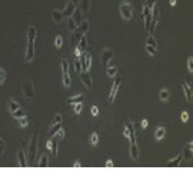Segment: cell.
<instances>
[{
  "label": "cell",
  "mask_w": 193,
  "mask_h": 193,
  "mask_svg": "<svg viewBox=\"0 0 193 193\" xmlns=\"http://www.w3.org/2000/svg\"><path fill=\"white\" fill-rule=\"evenodd\" d=\"M37 142H39V133L34 132V133L32 134L30 145H29V155H27V164H29V166L33 164L34 156H36V153H37Z\"/></svg>",
  "instance_id": "cell-1"
},
{
  "label": "cell",
  "mask_w": 193,
  "mask_h": 193,
  "mask_svg": "<svg viewBox=\"0 0 193 193\" xmlns=\"http://www.w3.org/2000/svg\"><path fill=\"white\" fill-rule=\"evenodd\" d=\"M120 15H122V17L125 19V20H130L132 19V16H133V13H132V6H130L129 2H123V3H120Z\"/></svg>",
  "instance_id": "cell-2"
},
{
  "label": "cell",
  "mask_w": 193,
  "mask_h": 193,
  "mask_svg": "<svg viewBox=\"0 0 193 193\" xmlns=\"http://www.w3.org/2000/svg\"><path fill=\"white\" fill-rule=\"evenodd\" d=\"M22 90H23V94H24L27 99H33L34 97V87L30 80H24V82H23Z\"/></svg>",
  "instance_id": "cell-3"
},
{
  "label": "cell",
  "mask_w": 193,
  "mask_h": 193,
  "mask_svg": "<svg viewBox=\"0 0 193 193\" xmlns=\"http://www.w3.org/2000/svg\"><path fill=\"white\" fill-rule=\"evenodd\" d=\"M79 60H80V64H82V70H87L89 72L90 66H92V56L89 55V53H82V56L79 57Z\"/></svg>",
  "instance_id": "cell-4"
},
{
  "label": "cell",
  "mask_w": 193,
  "mask_h": 193,
  "mask_svg": "<svg viewBox=\"0 0 193 193\" xmlns=\"http://www.w3.org/2000/svg\"><path fill=\"white\" fill-rule=\"evenodd\" d=\"M120 85H122V79L120 77L115 79V83H113V86H112V89H110V93H109V103H112V102L115 100L116 94H117V92H119V89H120Z\"/></svg>",
  "instance_id": "cell-5"
},
{
  "label": "cell",
  "mask_w": 193,
  "mask_h": 193,
  "mask_svg": "<svg viewBox=\"0 0 193 193\" xmlns=\"http://www.w3.org/2000/svg\"><path fill=\"white\" fill-rule=\"evenodd\" d=\"M193 142L189 140L186 143V146L183 147V152H182V159L183 160H192V156H193Z\"/></svg>",
  "instance_id": "cell-6"
},
{
  "label": "cell",
  "mask_w": 193,
  "mask_h": 193,
  "mask_svg": "<svg viewBox=\"0 0 193 193\" xmlns=\"http://www.w3.org/2000/svg\"><path fill=\"white\" fill-rule=\"evenodd\" d=\"M113 56H115V52H113L110 47H106L103 52H102V59H100L102 63H103V64H109V62L113 59Z\"/></svg>",
  "instance_id": "cell-7"
},
{
  "label": "cell",
  "mask_w": 193,
  "mask_h": 193,
  "mask_svg": "<svg viewBox=\"0 0 193 193\" xmlns=\"http://www.w3.org/2000/svg\"><path fill=\"white\" fill-rule=\"evenodd\" d=\"M26 62H32L34 59V42H27V49H26V55H24Z\"/></svg>",
  "instance_id": "cell-8"
},
{
  "label": "cell",
  "mask_w": 193,
  "mask_h": 193,
  "mask_svg": "<svg viewBox=\"0 0 193 193\" xmlns=\"http://www.w3.org/2000/svg\"><path fill=\"white\" fill-rule=\"evenodd\" d=\"M46 149H49L53 153V156H57V139H56V136L50 138V140L46 142Z\"/></svg>",
  "instance_id": "cell-9"
},
{
  "label": "cell",
  "mask_w": 193,
  "mask_h": 193,
  "mask_svg": "<svg viewBox=\"0 0 193 193\" xmlns=\"http://www.w3.org/2000/svg\"><path fill=\"white\" fill-rule=\"evenodd\" d=\"M79 76H80V80L83 82V85H85L86 87H90V86H92V76H90V73L87 70H82L79 73Z\"/></svg>",
  "instance_id": "cell-10"
},
{
  "label": "cell",
  "mask_w": 193,
  "mask_h": 193,
  "mask_svg": "<svg viewBox=\"0 0 193 193\" xmlns=\"http://www.w3.org/2000/svg\"><path fill=\"white\" fill-rule=\"evenodd\" d=\"M182 87H183V93H185V97H186V100L192 102V87H190V85L187 82H183L182 83Z\"/></svg>",
  "instance_id": "cell-11"
},
{
  "label": "cell",
  "mask_w": 193,
  "mask_h": 193,
  "mask_svg": "<svg viewBox=\"0 0 193 193\" xmlns=\"http://www.w3.org/2000/svg\"><path fill=\"white\" fill-rule=\"evenodd\" d=\"M76 47H77L82 53L86 52V49H87V36H86V34H82L80 40H79L77 45H76Z\"/></svg>",
  "instance_id": "cell-12"
},
{
  "label": "cell",
  "mask_w": 193,
  "mask_h": 193,
  "mask_svg": "<svg viewBox=\"0 0 193 193\" xmlns=\"http://www.w3.org/2000/svg\"><path fill=\"white\" fill-rule=\"evenodd\" d=\"M130 157L133 160H138L139 157V147L136 142H130Z\"/></svg>",
  "instance_id": "cell-13"
},
{
  "label": "cell",
  "mask_w": 193,
  "mask_h": 193,
  "mask_svg": "<svg viewBox=\"0 0 193 193\" xmlns=\"http://www.w3.org/2000/svg\"><path fill=\"white\" fill-rule=\"evenodd\" d=\"M76 7H77V6H74L70 0H69V3L66 4V7L62 10V13H63V17H69V16H72V13L74 11V9H76Z\"/></svg>",
  "instance_id": "cell-14"
},
{
  "label": "cell",
  "mask_w": 193,
  "mask_h": 193,
  "mask_svg": "<svg viewBox=\"0 0 193 193\" xmlns=\"http://www.w3.org/2000/svg\"><path fill=\"white\" fill-rule=\"evenodd\" d=\"M17 163L20 167H26L27 166V159H26V155L23 152L22 149L17 152Z\"/></svg>",
  "instance_id": "cell-15"
},
{
  "label": "cell",
  "mask_w": 193,
  "mask_h": 193,
  "mask_svg": "<svg viewBox=\"0 0 193 193\" xmlns=\"http://www.w3.org/2000/svg\"><path fill=\"white\" fill-rule=\"evenodd\" d=\"M72 17H73V20L74 22H76V24H80V23H82V10H80V7H76L74 9V11L73 13H72Z\"/></svg>",
  "instance_id": "cell-16"
},
{
  "label": "cell",
  "mask_w": 193,
  "mask_h": 193,
  "mask_svg": "<svg viewBox=\"0 0 193 193\" xmlns=\"http://www.w3.org/2000/svg\"><path fill=\"white\" fill-rule=\"evenodd\" d=\"M127 126V129H129V140L130 142H136V134H134V127H133V123L130 122V120H127L126 123H125Z\"/></svg>",
  "instance_id": "cell-17"
},
{
  "label": "cell",
  "mask_w": 193,
  "mask_h": 193,
  "mask_svg": "<svg viewBox=\"0 0 193 193\" xmlns=\"http://www.w3.org/2000/svg\"><path fill=\"white\" fill-rule=\"evenodd\" d=\"M83 99H85V96H83V93H79V94H74V96L69 97L67 99V103L70 104H74V103H82Z\"/></svg>",
  "instance_id": "cell-18"
},
{
  "label": "cell",
  "mask_w": 193,
  "mask_h": 193,
  "mask_svg": "<svg viewBox=\"0 0 193 193\" xmlns=\"http://www.w3.org/2000/svg\"><path fill=\"white\" fill-rule=\"evenodd\" d=\"M164 136H166V129H164V126H159L156 129V132H155V139L159 142V140H162Z\"/></svg>",
  "instance_id": "cell-19"
},
{
  "label": "cell",
  "mask_w": 193,
  "mask_h": 193,
  "mask_svg": "<svg viewBox=\"0 0 193 193\" xmlns=\"http://www.w3.org/2000/svg\"><path fill=\"white\" fill-rule=\"evenodd\" d=\"M36 33H37L36 26H30L29 30H27V42H34L36 40Z\"/></svg>",
  "instance_id": "cell-20"
},
{
  "label": "cell",
  "mask_w": 193,
  "mask_h": 193,
  "mask_svg": "<svg viewBox=\"0 0 193 193\" xmlns=\"http://www.w3.org/2000/svg\"><path fill=\"white\" fill-rule=\"evenodd\" d=\"M180 163H182V153H179L176 157L169 160V162H167V166H180Z\"/></svg>",
  "instance_id": "cell-21"
},
{
  "label": "cell",
  "mask_w": 193,
  "mask_h": 193,
  "mask_svg": "<svg viewBox=\"0 0 193 193\" xmlns=\"http://www.w3.org/2000/svg\"><path fill=\"white\" fill-rule=\"evenodd\" d=\"M52 19L55 23H60L62 22V19H63V13L62 10H53L52 11Z\"/></svg>",
  "instance_id": "cell-22"
},
{
  "label": "cell",
  "mask_w": 193,
  "mask_h": 193,
  "mask_svg": "<svg viewBox=\"0 0 193 193\" xmlns=\"http://www.w3.org/2000/svg\"><path fill=\"white\" fill-rule=\"evenodd\" d=\"M80 37H82V32H80L79 27H77L76 30H73V34H72V43L76 46V45H77V42L80 40Z\"/></svg>",
  "instance_id": "cell-23"
},
{
  "label": "cell",
  "mask_w": 193,
  "mask_h": 193,
  "mask_svg": "<svg viewBox=\"0 0 193 193\" xmlns=\"http://www.w3.org/2000/svg\"><path fill=\"white\" fill-rule=\"evenodd\" d=\"M159 97H160V100L162 102L169 100V97H170V90L169 89H162L159 92Z\"/></svg>",
  "instance_id": "cell-24"
},
{
  "label": "cell",
  "mask_w": 193,
  "mask_h": 193,
  "mask_svg": "<svg viewBox=\"0 0 193 193\" xmlns=\"http://www.w3.org/2000/svg\"><path fill=\"white\" fill-rule=\"evenodd\" d=\"M62 127V123H59V125H53V126H50V129H49L47 134L49 138H53V136H56V133L59 132V129Z\"/></svg>",
  "instance_id": "cell-25"
},
{
  "label": "cell",
  "mask_w": 193,
  "mask_h": 193,
  "mask_svg": "<svg viewBox=\"0 0 193 193\" xmlns=\"http://www.w3.org/2000/svg\"><path fill=\"white\" fill-rule=\"evenodd\" d=\"M79 30L82 32V34H86L87 33V30H89V27H90V24H89V20H83L80 24H79Z\"/></svg>",
  "instance_id": "cell-26"
},
{
  "label": "cell",
  "mask_w": 193,
  "mask_h": 193,
  "mask_svg": "<svg viewBox=\"0 0 193 193\" xmlns=\"http://www.w3.org/2000/svg\"><path fill=\"white\" fill-rule=\"evenodd\" d=\"M37 166L39 167H46V166H49V156L47 155H42V157H40V160H39V163H37Z\"/></svg>",
  "instance_id": "cell-27"
},
{
  "label": "cell",
  "mask_w": 193,
  "mask_h": 193,
  "mask_svg": "<svg viewBox=\"0 0 193 193\" xmlns=\"http://www.w3.org/2000/svg\"><path fill=\"white\" fill-rule=\"evenodd\" d=\"M11 116H13L16 120H17V119H22V117H24V116H26V112H24L22 107H20V109H17L16 112H13V113H11Z\"/></svg>",
  "instance_id": "cell-28"
},
{
  "label": "cell",
  "mask_w": 193,
  "mask_h": 193,
  "mask_svg": "<svg viewBox=\"0 0 193 193\" xmlns=\"http://www.w3.org/2000/svg\"><path fill=\"white\" fill-rule=\"evenodd\" d=\"M156 27H157V19H152V23H150V26H149V34H155V30H156Z\"/></svg>",
  "instance_id": "cell-29"
},
{
  "label": "cell",
  "mask_w": 193,
  "mask_h": 193,
  "mask_svg": "<svg viewBox=\"0 0 193 193\" xmlns=\"http://www.w3.org/2000/svg\"><path fill=\"white\" fill-rule=\"evenodd\" d=\"M146 45L153 46V47H156V49H157V42L155 40V37H153L152 34H149V36H147V39H146Z\"/></svg>",
  "instance_id": "cell-30"
},
{
  "label": "cell",
  "mask_w": 193,
  "mask_h": 193,
  "mask_svg": "<svg viewBox=\"0 0 193 193\" xmlns=\"http://www.w3.org/2000/svg\"><path fill=\"white\" fill-rule=\"evenodd\" d=\"M67 26H69V29H70V30H76V29H77V24H76V22L73 20L72 16L67 17Z\"/></svg>",
  "instance_id": "cell-31"
},
{
  "label": "cell",
  "mask_w": 193,
  "mask_h": 193,
  "mask_svg": "<svg viewBox=\"0 0 193 193\" xmlns=\"http://www.w3.org/2000/svg\"><path fill=\"white\" fill-rule=\"evenodd\" d=\"M17 109H20V106H19V103L16 100H10L9 102V110L13 113V112H16Z\"/></svg>",
  "instance_id": "cell-32"
},
{
  "label": "cell",
  "mask_w": 193,
  "mask_h": 193,
  "mask_svg": "<svg viewBox=\"0 0 193 193\" xmlns=\"http://www.w3.org/2000/svg\"><path fill=\"white\" fill-rule=\"evenodd\" d=\"M19 122V126L20 127H27L29 126V117L27 116H24V117H22V119H17Z\"/></svg>",
  "instance_id": "cell-33"
},
{
  "label": "cell",
  "mask_w": 193,
  "mask_h": 193,
  "mask_svg": "<svg viewBox=\"0 0 193 193\" xmlns=\"http://www.w3.org/2000/svg\"><path fill=\"white\" fill-rule=\"evenodd\" d=\"M106 73H107L109 77H115L116 73H117V69H116L115 66H109V67H107V70H106Z\"/></svg>",
  "instance_id": "cell-34"
},
{
  "label": "cell",
  "mask_w": 193,
  "mask_h": 193,
  "mask_svg": "<svg viewBox=\"0 0 193 193\" xmlns=\"http://www.w3.org/2000/svg\"><path fill=\"white\" fill-rule=\"evenodd\" d=\"M62 120H63L62 115H60V113H57V115H55V117H53L52 122H50V126H53V125H59V123H62Z\"/></svg>",
  "instance_id": "cell-35"
},
{
  "label": "cell",
  "mask_w": 193,
  "mask_h": 193,
  "mask_svg": "<svg viewBox=\"0 0 193 193\" xmlns=\"http://www.w3.org/2000/svg\"><path fill=\"white\" fill-rule=\"evenodd\" d=\"M79 4H80V10L82 11H89V7H90L89 0H82V3H79Z\"/></svg>",
  "instance_id": "cell-36"
},
{
  "label": "cell",
  "mask_w": 193,
  "mask_h": 193,
  "mask_svg": "<svg viewBox=\"0 0 193 193\" xmlns=\"http://www.w3.org/2000/svg\"><path fill=\"white\" fill-rule=\"evenodd\" d=\"M146 52H147V55H150V56H156L157 55V49L153 47V46L146 45Z\"/></svg>",
  "instance_id": "cell-37"
},
{
  "label": "cell",
  "mask_w": 193,
  "mask_h": 193,
  "mask_svg": "<svg viewBox=\"0 0 193 193\" xmlns=\"http://www.w3.org/2000/svg\"><path fill=\"white\" fill-rule=\"evenodd\" d=\"M55 46H56L57 49L62 47V46H63V37L57 34V36H56V39H55Z\"/></svg>",
  "instance_id": "cell-38"
},
{
  "label": "cell",
  "mask_w": 193,
  "mask_h": 193,
  "mask_svg": "<svg viewBox=\"0 0 193 193\" xmlns=\"http://www.w3.org/2000/svg\"><path fill=\"white\" fill-rule=\"evenodd\" d=\"M74 70H76V73H80L82 72V64H80V60H79V57H76L74 59Z\"/></svg>",
  "instance_id": "cell-39"
},
{
  "label": "cell",
  "mask_w": 193,
  "mask_h": 193,
  "mask_svg": "<svg viewBox=\"0 0 193 193\" xmlns=\"http://www.w3.org/2000/svg\"><path fill=\"white\" fill-rule=\"evenodd\" d=\"M83 110V103H74V107H73V112L76 115H80Z\"/></svg>",
  "instance_id": "cell-40"
},
{
  "label": "cell",
  "mask_w": 193,
  "mask_h": 193,
  "mask_svg": "<svg viewBox=\"0 0 193 193\" xmlns=\"http://www.w3.org/2000/svg\"><path fill=\"white\" fill-rule=\"evenodd\" d=\"M89 142H90V145H97V143H99V136H97V133H92V134H90Z\"/></svg>",
  "instance_id": "cell-41"
},
{
  "label": "cell",
  "mask_w": 193,
  "mask_h": 193,
  "mask_svg": "<svg viewBox=\"0 0 193 193\" xmlns=\"http://www.w3.org/2000/svg\"><path fill=\"white\" fill-rule=\"evenodd\" d=\"M64 134H66L64 129H63V127H60L59 132L56 133V139H57V140H63V139H64Z\"/></svg>",
  "instance_id": "cell-42"
},
{
  "label": "cell",
  "mask_w": 193,
  "mask_h": 193,
  "mask_svg": "<svg viewBox=\"0 0 193 193\" xmlns=\"http://www.w3.org/2000/svg\"><path fill=\"white\" fill-rule=\"evenodd\" d=\"M70 74L69 73H63V85L66 86V87H69L70 86Z\"/></svg>",
  "instance_id": "cell-43"
},
{
  "label": "cell",
  "mask_w": 193,
  "mask_h": 193,
  "mask_svg": "<svg viewBox=\"0 0 193 193\" xmlns=\"http://www.w3.org/2000/svg\"><path fill=\"white\" fill-rule=\"evenodd\" d=\"M62 73H69V64L66 59H62Z\"/></svg>",
  "instance_id": "cell-44"
},
{
  "label": "cell",
  "mask_w": 193,
  "mask_h": 193,
  "mask_svg": "<svg viewBox=\"0 0 193 193\" xmlns=\"http://www.w3.org/2000/svg\"><path fill=\"white\" fill-rule=\"evenodd\" d=\"M187 70H189V73H193V57L192 56L187 57Z\"/></svg>",
  "instance_id": "cell-45"
},
{
  "label": "cell",
  "mask_w": 193,
  "mask_h": 193,
  "mask_svg": "<svg viewBox=\"0 0 193 193\" xmlns=\"http://www.w3.org/2000/svg\"><path fill=\"white\" fill-rule=\"evenodd\" d=\"M6 82V70L0 67V85H3Z\"/></svg>",
  "instance_id": "cell-46"
},
{
  "label": "cell",
  "mask_w": 193,
  "mask_h": 193,
  "mask_svg": "<svg viewBox=\"0 0 193 193\" xmlns=\"http://www.w3.org/2000/svg\"><path fill=\"white\" fill-rule=\"evenodd\" d=\"M180 120H182L183 123L187 122V120H189V113H187V112H182V113H180Z\"/></svg>",
  "instance_id": "cell-47"
},
{
  "label": "cell",
  "mask_w": 193,
  "mask_h": 193,
  "mask_svg": "<svg viewBox=\"0 0 193 193\" xmlns=\"http://www.w3.org/2000/svg\"><path fill=\"white\" fill-rule=\"evenodd\" d=\"M145 4L147 6L149 9H153L155 6H156V0H146V2H145Z\"/></svg>",
  "instance_id": "cell-48"
},
{
  "label": "cell",
  "mask_w": 193,
  "mask_h": 193,
  "mask_svg": "<svg viewBox=\"0 0 193 193\" xmlns=\"http://www.w3.org/2000/svg\"><path fill=\"white\" fill-rule=\"evenodd\" d=\"M90 113H92V116H97V115H99V107H97V106H92Z\"/></svg>",
  "instance_id": "cell-49"
},
{
  "label": "cell",
  "mask_w": 193,
  "mask_h": 193,
  "mask_svg": "<svg viewBox=\"0 0 193 193\" xmlns=\"http://www.w3.org/2000/svg\"><path fill=\"white\" fill-rule=\"evenodd\" d=\"M4 147H6V146H4V142L0 139V155H3L4 153Z\"/></svg>",
  "instance_id": "cell-50"
},
{
  "label": "cell",
  "mask_w": 193,
  "mask_h": 193,
  "mask_svg": "<svg viewBox=\"0 0 193 193\" xmlns=\"http://www.w3.org/2000/svg\"><path fill=\"white\" fill-rule=\"evenodd\" d=\"M147 125H149L147 119H143V120H142V123H140V127H142V129H146V127H147Z\"/></svg>",
  "instance_id": "cell-51"
},
{
  "label": "cell",
  "mask_w": 193,
  "mask_h": 193,
  "mask_svg": "<svg viewBox=\"0 0 193 193\" xmlns=\"http://www.w3.org/2000/svg\"><path fill=\"white\" fill-rule=\"evenodd\" d=\"M123 134H125V138L129 139V129H127L126 125H125V127H123Z\"/></svg>",
  "instance_id": "cell-52"
},
{
  "label": "cell",
  "mask_w": 193,
  "mask_h": 193,
  "mask_svg": "<svg viewBox=\"0 0 193 193\" xmlns=\"http://www.w3.org/2000/svg\"><path fill=\"white\" fill-rule=\"evenodd\" d=\"M74 56H76V57H80V56H82V52H80L77 47H76V50H74Z\"/></svg>",
  "instance_id": "cell-53"
},
{
  "label": "cell",
  "mask_w": 193,
  "mask_h": 193,
  "mask_svg": "<svg viewBox=\"0 0 193 193\" xmlns=\"http://www.w3.org/2000/svg\"><path fill=\"white\" fill-rule=\"evenodd\" d=\"M104 166H106V167H112V166H113V162H112V160L109 159L107 162H106V164H104Z\"/></svg>",
  "instance_id": "cell-54"
},
{
  "label": "cell",
  "mask_w": 193,
  "mask_h": 193,
  "mask_svg": "<svg viewBox=\"0 0 193 193\" xmlns=\"http://www.w3.org/2000/svg\"><path fill=\"white\" fill-rule=\"evenodd\" d=\"M70 2L74 4V6H79V3H80V0H70Z\"/></svg>",
  "instance_id": "cell-55"
},
{
  "label": "cell",
  "mask_w": 193,
  "mask_h": 193,
  "mask_svg": "<svg viewBox=\"0 0 193 193\" xmlns=\"http://www.w3.org/2000/svg\"><path fill=\"white\" fill-rule=\"evenodd\" d=\"M139 20H140V23L145 22V17H143V13H140V16H139Z\"/></svg>",
  "instance_id": "cell-56"
},
{
  "label": "cell",
  "mask_w": 193,
  "mask_h": 193,
  "mask_svg": "<svg viewBox=\"0 0 193 193\" xmlns=\"http://www.w3.org/2000/svg\"><path fill=\"white\" fill-rule=\"evenodd\" d=\"M73 166H74V167H80V166H82V163H80V162H74Z\"/></svg>",
  "instance_id": "cell-57"
},
{
  "label": "cell",
  "mask_w": 193,
  "mask_h": 193,
  "mask_svg": "<svg viewBox=\"0 0 193 193\" xmlns=\"http://www.w3.org/2000/svg\"><path fill=\"white\" fill-rule=\"evenodd\" d=\"M176 2H178V0H169V3H170V6H175V4H176Z\"/></svg>",
  "instance_id": "cell-58"
}]
</instances>
